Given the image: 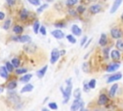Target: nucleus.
Returning a JSON list of instances; mask_svg holds the SVG:
<instances>
[{
  "mask_svg": "<svg viewBox=\"0 0 123 111\" xmlns=\"http://www.w3.org/2000/svg\"><path fill=\"white\" fill-rule=\"evenodd\" d=\"M65 89L63 87H61V91L63 95V103H66L68 100H69V97H70V95H71V90H72V84H71V79H67L65 81Z\"/></svg>",
  "mask_w": 123,
  "mask_h": 111,
  "instance_id": "nucleus-1",
  "label": "nucleus"
},
{
  "mask_svg": "<svg viewBox=\"0 0 123 111\" xmlns=\"http://www.w3.org/2000/svg\"><path fill=\"white\" fill-rule=\"evenodd\" d=\"M82 106H83V101L80 98H75V100L73 101V103L71 105V110H73V111L78 110V109L82 108Z\"/></svg>",
  "mask_w": 123,
  "mask_h": 111,
  "instance_id": "nucleus-2",
  "label": "nucleus"
},
{
  "mask_svg": "<svg viewBox=\"0 0 123 111\" xmlns=\"http://www.w3.org/2000/svg\"><path fill=\"white\" fill-rule=\"evenodd\" d=\"M60 54L61 53L59 52L58 49H53L52 52H51V60H50V62L52 64H55L58 61V59L60 58Z\"/></svg>",
  "mask_w": 123,
  "mask_h": 111,
  "instance_id": "nucleus-3",
  "label": "nucleus"
},
{
  "mask_svg": "<svg viewBox=\"0 0 123 111\" xmlns=\"http://www.w3.org/2000/svg\"><path fill=\"white\" fill-rule=\"evenodd\" d=\"M111 37L114 38V39H119L122 34H121V31H120L119 29H117V28H112V29L111 30Z\"/></svg>",
  "mask_w": 123,
  "mask_h": 111,
  "instance_id": "nucleus-4",
  "label": "nucleus"
},
{
  "mask_svg": "<svg viewBox=\"0 0 123 111\" xmlns=\"http://www.w3.org/2000/svg\"><path fill=\"white\" fill-rule=\"evenodd\" d=\"M13 40H16L20 42H31V37L29 36H26V35H23V36H20L18 38H12Z\"/></svg>",
  "mask_w": 123,
  "mask_h": 111,
  "instance_id": "nucleus-5",
  "label": "nucleus"
},
{
  "mask_svg": "<svg viewBox=\"0 0 123 111\" xmlns=\"http://www.w3.org/2000/svg\"><path fill=\"white\" fill-rule=\"evenodd\" d=\"M24 49H25V51H27L28 53H33V52H35V51H36L37 46H36L34 43L30 42L29 44H27V45H25V46H24Z\"/></svg>",
  "mask_w": 123,
  "mask_h": 111,
  "instance_id": "nucleus-6",
  "label": "nucleus"
},
{
  "mask_svg": "<svg viewBox=\"0 0 123 111\" xmlns=\"http://www.w3.org/2000/svg\"><path fill=\"white\" fill-rule=\"evenodd\" d=\"M121 77H122V74H121V73H115V74H112V75H111V76L108 78L107 82H108V83H111V82H113V81L119 80Z\"/></svg>",
  "mask_w": 123,
  "mask_h": 111,
  "instance_id": "nucleus-7",
  "label": "nucleus"
},
{
  "mask_svg": "<svg viewBox=\"0 0 123 111\" xmlns=\"http://www.w3.org/2000/svg\"><path fill=\"white\" fill-rule=\"evenodd\" d=\"M119 67H120V65H119L118 63H111V64H110V65L108 66L107 71H109V72L114 71V70H116L117 69H119Z\"/></svg>",
  "mask_w": 123,
  "mask_h": 111,
  "instance_id": "nucleus-8",
  "label": "nucleus"
},
{
  "mask_svg": "<svg viewBox=\"0 0 123 111\" xmlns=\"http://www.w3.org/2000/svg\"><path fill=\"white\" fill-rule=\"evenodd\" d=\"M52 36L53 37H55L56 39H62L63 37H64V34L61 31V30H54V31H52Z\"/></svg>",
  "mask_w": 123,
  "mask_h": 111,
  "instance_id": "nucleus-9",
  "label": "nucleus"
},
{
  "mask_svg": "<svg viewBox=\"0 0 123 111\" xmlns=\"http://www.w3.org/2000/svg\"><path fill=\"white\" fill-rule=\"evenodd\" d=\"M121 2H122V0H115V1H114L113 5H112V7H111V14H113V13L116 12V10L119 8Z\"/></svg>",
  "mask_w": 123,
  "mask_h": 111,
  "instance_id": "nucleus-10",
  "label": "nucleus"
},
{
  "mask_svg": "<svg viewBox=\"0 0 123 111\" xmlns=\"http://www.w3.org/2000/svg\"><path fill=\"white\" fill-rule=\"evenodd\" d=\"M107 101H108V97H107V96L104 95V94L100 95L99 99H98V104H99V105H104V104L107 103Z\"/></svg>",
  "mask_w": 123,
  "mask_h": 111,
  "instance_id": "nucleus-11",
  "label": "nucleus"
},
{
  "mask_svg": "<svg viewBox=\"0 0 123 111\" xmlns=\"http://www.w3.org/2000/svg\"><path fill=\"white\" fill-rule=\"evenodd\" d=\"M71 31H72V33H73L74 35H76V36H80V35L82 34L81 28H80L79 26H77V25H73V26L71 27Z\"/></svg>",
  "mask_w": 123,
  "mask_h": 111,
  "instance_id": "nucleus-12",
  "label": "nucleus"
},
{
  "mask_svg": "<svg viewBox=\"0 0 123 111\" xmlns=\"http://www.w3.org/2000/svg\"><path fill=\"white\" fill-rule=\"evenodd\" d=\"M47 69H48V66H47V65H46V66H44L42 69H38V70L37 71V75L39 78L43 77V76H44V74H45V72H46V70H47Z\"/></svg>",
  "mask_w": 123,
  "mask_h": 111,
  "instance_id": "nucleus-13",
  "label": "nucleus"
},
{
  "mask_svg": "<svg viewBox=\"0 0 123 111\" xmlns=\"http://www.w3.org/2000/svg\"><path fill=\"white\" fill-rule=\"evenodd\" d=\"M89 11L92 14H97V13H99L101 11V6L100 5H93V6H91L89 8Z\"/></svg>",
  "mask_w": 123,
  "mask_h": 111,
  "instance_id": "nucleus-14",
  "label": "nucleus"
},
{
  "mask_svg": "<svg viewBox=\"0 0 123 111\" xmlns=\"http://www.w3.org/2000/svg\"><path fill=\"white\" fill-rule=\"evenodd\" d=\"M8 69L6 67H0V76L3 78H7L8 77Z\"/></svg>",
  "mask_w": 123,
  "mask_h": 111,
  "instance_id": "nucleus-15",
  "label": "nucleus"
},
{
  "mask_svg": "<svg viewBox=\"0 0 123 111\" xmlns=\"http://www.w3.org/2000/svg\"><path fill=\"white\" fill-rule=\"evenodd\" d=\"M33 88H34V86L32 85V84H27V85H25L22 89H21V93H26V92H31L32 90H33Z\"/></svg>",
  "mask_w": 123,
  "mask_h": 111,
  "instance_id": "nucleus-16",
  "label": "nucleus"
},
{
  "mask_svg": "<svg viewBox=\"0 0 123 111\" xmlns=\"http://www.w3.org/2000/svg\"><path fill=\"white\" fill-rule=\"evenodd\" d=\"M106 43H107V36H106V34H102L100 37V40H99V44L104 46V45H106Z\"/></svg>",
  "mask_w": 123,
  "mask_h": 111,
  "instance_id": "nucleus-17",
  "label": "nucleus"
},
{
  "mask_svg": "<svg viewBox=\"0 0 123 111\" xmlns=\"http://www.w3.org/2000/svg\"><path fill=\"white\" fill-rule=\"evenodd\" d=\"M111 58L113 60H118L120 58V53H119L118 50H112L111 52Z\"/></svg>",
  "mask_w": 123,
  "mask_h": 111,
  "instance_id": "nucleus-18",
  "label": "nucleus"
},
{
  "mask_svg": "<svg viewBox=\"0 0 123 111\" xmlns=\"http://www.w3.org/2000/svg\"><path fill=\"white\" fill-rule=\"evenodd\" d=\"M117 87H118L117 84H113L111 86V88L110 89V97H114L115 96V92L117 90Z\"/></svg>",
  "mask_w": 123,
  "mask_h": 111,
  "instance_id": "nucleus-19",
  "label": "nucleus"
},
{
  "mask_svg": "<svg viewBox=\"0 0 123 111\" xmlns=\"http://www.w3.org/2000/svg\"><path fill=\"white\" fill-rule=\"evenodd\" d=\"M15 87H16V82L15 81H11L7 85V88L9 90H13V89H15Z\"/></svg>",
  "mask_w": 123,
  "mask_h": 111,
  "instance_id": "nucleus-20",
  "label": "nucleus"
},
{
  "mask_svg": "<svg viewBox=\"0 0 123 111\" xmlns=\"http://www.w3.org/2000/svg\"><path fill=\"white\" fill-rule=\"evenodd\" d=\"M27 16H28V12H27V10H22L21 12H20V19H26L27 18Z\"/></svg>",
  "mask_w": 123,
  "mask_h": 111,
  "instance_id": "nucleus-21",
  "label": "nucleus"
},
{
  "mask_svg": "<svg viewBox=\"0 0 123 111\" xmlns=\"http://www.w3.org/2000/svg\"><path fill=\"white\" fill-rule=\"evenodd\" d=\"M22 31H23V29H22V27L19 26V25H15V26L13 27V32H14L15 34H21Z\"/></svg>",
  "mask_w": 123,
  "mask_h": 111,
  "instance_id": "nucleus-22",
  "label": "nucleus"
},
{
  "mask_svg": "<svg viewBox=\"0 0 123 111\" xmlns=\"http://www.w3.org/2000/svg\"><path fill=\"white\" fill-rule=\"evenodd\" d=\"M31 78H32V74H25V75H23V76L21 77L20 80H21L22 82H25V83H26V82H28Z\"/></svg>",
  "mask_w": 123,
  "mask_h": 111,
  "instance_id": "nucleus-23",
  "label": "nucleus"
},
{
  "mask_svg": "<svg viewBox=\"0 0 123 111\" xmlns=\"http://www.w3.org/2000/svg\"><path fill=\"white\" fill-rule=\"evenodd\" d=\"M116 48L119 49V50H123V41L122 40H118L116 42Z\"/></svg>",
  "mask_w": 123,
  "mask_h": 111,
  "instance_id": "nucleus-24",
  "label": "nucleus"
},
{
  "mask_svg": "<svg viewBox=\"0 0 123 111\" xmlns=\"http://www.w3.org/2000/svg\"><path fill=\"white\" fill-rule=\"evenodd\" d=\"M39 28H40L39 22H38V21H36V22L34 23V32H35L36 34H37V33H38V30H39Z\"/></svg>",
  "mask_w": 123,
  "mask_h": 111,
  "instance_id": "nucleus-25",
  "label": "nucleus"
},
{
  "mask_svg": "<svg viewBox=\"0 0 123 111\" xmlns=\"http://www.w3.org/2000/svg\"><path fill=\"white\" fill-rule=\"evenodd\" d=\"M12 64L13 65V67L17 68V67L20 65V61H19V59H18V58H13V59L12 60Z\"/></svg>",
  "mask_w": 123,
  "mask_h": 111,
  "instance_id": "nucleus-26",
  "label": "nucleus"
},
{
  "mask_svg": "<svg viewBox=\"0 0 123 111\" xmlns=\"http://www.w3.org/2000/svg\"><path fill=\"white\" fill-rule=\"evenodd\" d=\"M6 68H7V69L9 70V72H11V71H12V69H13V65H12V63H10V62H7V63H6Z\"/></svg>",
  "mask_w": 123,
  "mask_h": 111,
  "instance_id": "nucleus-27",
  "label": "nucleus"
},
{
  "mask_svg": "<svg viewBox=\"0 0 123 111\" xmlns=\"http://www.w3.org/2000/svg\"><path fill=\"white\" fill-rule=\"evenodd\" d=\"M66 38H67V40H68L71 43H75V42H76V39H75L72 35H67V36H66Z\"/></svg>",
  "mask_w": 123,
  "mask_h": 111,
  "instance_id": "nucleus-28",
  "label": "nucleus"
},
{
  "mask_svg": "<svg viewBox=\"0 0 123 111\" xmlns=\"http://www.w3.org/2000/svg\"><path fill=\"white\" fill-rule=\"evenodd\" d=\"M74 97H75V98H80V97H81V90L80 89H76L74 91Z\"/></svg>",
  "mask_w": 123,
  "mask_h": 111,
  "instance_id": "nucleus-29",
  "label": "nucleus"
},
{
  "mask_svg": "<svg viewBox=\"0 0 123 111\" xmlns=\"http://www.w3.org/2000/svg\"><path fill=\"white\" fill-rule=\"evenodd\" d=\"M95 84H96V80H95V79H91V80L88 82V85H89V88H90V89L95 88Z\"/></svg>",
  "mask_w": 123,
  "mask_h": 111,
  "instance_id": "nucleus-30",
  "label": "nucleus"
},
{
  "mask_svg": "<svg viewBox=\"0 0 123 111\" xmlns=\"http://www.w3.org/2000/svg\"><path fill=\"white\" fill-rule=\"evenodd\" d=\"M29 3H31L32 5H35V6H39L40 5V1L39 0H28Z\"/></svg>",
  "mask_w": 123,
  "mask_h": 111,
  "instance_id": "nucleus-31",
  "label": "nucleus"
},
{
  "mask_svg": "<svg viewBox=\"0 0 123 111\" xmlns=\"http://www.w3.org/2000/svg\"><path fill=\"white\" fill-rule=\"evenodd\" d=\"M48 7V5L47 4H44V5H42V6H40L39 8H37V14H39V13H41L44 9H46Z\"/></svg>",
  "mask_w": 123,
  "mask_h": 111,
  "instance_id": "nucleus-32",
  "label": "nucleus"
},
{
  "mask_svg": "<svg viewBox=\"0 0 123 111\" xmlns=\"http://www.w3.org/2000/svg\"><path fill=\"white\" fill-rule=\"evenodd\" d=\"M10 24H11V19H8V20H6V22L4 23V26H3V28H4L5 30L9 29V27H10Z\"/></svg>",
  "mask_w": 123,
  "mask_h": 111,
  "instance_id": "nucleus-33",
  "label": "nucleus"
},
{
  "mask_svg": "<svg viewBox=\"0 0 123 111\" xmlns=\"http://www.w3.org/2000/svg\"><path fill=\"white\" fill-rule=\"evenodd\" d=\"M26 71H27L26 69H17L15 70V72H16L17 74H22V73H25Z\"/></svg>",
  "mask_w": 123,
  "mask_h": 111,
  "instance_id": "nucleus-34",
  "label": "nucleus"
},
{
  "mask_svg": "<svg viewBox=\"0 0 123 111\" xmlns=\"http://www.w3.org/2000/svg\"><path fill=\"white\" fill-rule=\"evenodd\" d=\"M48 105H49V108L51 109H58V105L56 104V102H50L48 103Z\"/></svg>",
  "mask_w": 123,
  "mask_h": 111,
  "instance_id": "nucleus-35",
  "label": "nucleus"
},
{
  "mask_svg": "<svg viewBox=\"0 0 123 111\" xmlns=\"http://www.w3.org/2000/svg\"><path fill=\"white\" fill-rule=\"evenodd\" d=\"M77 3V0H67L66 1V4L68 5V6H73V5H75Z\"/></svg>",
  "mask_w": 123,
  "mask_h": 111,
  "instance_id": "nucleus-36",
  "label": "nucleus"
},
{
  "mask_svg": "<svg viewBox=\"0 0 123 111\" xmlns=\"http://www.w3.org/2000/svg\"><path fill=\"white\" fill-rule=\"evenodd\" d=\"M87 66H88V64H86V63H85L84 65H83V70L85 71V72H88V68H87Z\"/></svg>",
  "mask_w": 123,
  "mask_h": 111,
  "instance_id": "nucleus-37",
  "label": "nucleus"
},
{
  "mask_svg": "<svg viewBox=\"0 0 123 111\" xmlns=\"http://www.w3.org/2000/svg\"><path fill=\"white\" fill-rule=\"evenodd\" d=\"M39 32H40L42 35H46V30H45V27H44V26H40V28H39Z\"/></svg>",
  "mask_w": 123,
  "mask_h": 111,
  "instance_id": "nucleus-38",
  "label": "nucleus"
},
{
  "mask_svg": "<svg viewBox=\"0 0 123 111\" xmlns=\"http://www.w3.org/2000/svg\"><path fill=\"white\" fill-rule=\"evenodd\" d=\"M84 11H85V7H83V6H79L77 8V12L78 13H83Z\"/></svg>",
  "mask_w": 123,
  "mask_h": 111,
  "instance_id": "nucleus-39",
  "label": "nucleus"
},
{
  "mask_svg": "<svg viewBox=\"0 0 123 111\" xmlns=\"http://www.w3.org/2000/svg\"><path fill=\"white\" fill-rule=\"evenodd\" d=\"M84 90H85V92H88V90H89V85L86 84V83H84Z\"/></svg>",
  "mask_w": 123,
  "mask_h": 111,
  "instance_id": "nucleus-40",
  "label": "nucleus"
},
{
  "mask_svg": "<svg viewBox=\"0 0 123 111\" xmlns=\"http://www.w3.org/2000/svg\"><path fill=\"white\" fill-rule=\"evenodd\" d=\"M86 40H87V38H86V36H85V37H84V38L82 39V42H81V45H82V46H83V45L85 44V42H86Z\"/></svg>",
  "mask_w": 123,
  "mask_h": 111,
  "instance_id": "nucleus-41",
  "label": "nucleus"
},
{
  "mask_svg": "<svg viewBox=\"0 0 123 111\" xmlns=\"http://www.w3.org/2000/svg\"><path fill=\"white\" fill-rule=\"evenodd\" d=\"M103 52H104V54H105V58H108V53H109V48H105V49L103 50Z\"/></svg>",
  "mask_w": 123,
  "mask_h": 111,
  "instance_id": "nucleus-42",
  "label": "nucleus"
},
{
  "mask_svg": "<svg viewBox=\"0 0 123 111\" xmlns=\"http://www.w3.org/2000/svg\"><path fill=\"white\" fill-rule=\"evenodd\" d=\"M8 2L9 5H14L15 4V0H6Z\"/></svg>",
  "mask_w": 123,
  "mask_h": 111,
  "instance_id": "nucleus-43",
  "label": "nucleus"
},
{
  "mask_svg": "<svg viewBox=\"0 0 123 111\" xmlns=\"http://www.w3.org/2000/svg\"><path fill=\"white\" fill-rule=\"evenodd\" d=\"M4 18H5V14L3 12H0V20H2Z\"/></svg>",
  "mask_w": 123,
  "mask_h": 111,
  "instance_id": "nucleus-44",
  "label": "nucleus"
},
{
  "mask_svg": "<svg viewBox=\"0 0 123 111\" xmlns=\"http://www.w3.org/2000/svg\"><path fill=\"white\" fill-rule=\"evenodd\" d=\"M55 26H56V27H63L64 24H63V23H56Z\"/></svg>",
  "mask_w": 123,
  "mask_h": 111,
  "instance_id": "nucleus-45",
  "label": "nucleus"
},
{
  "mask_svg": "<svg viewBox=\"0 0 123 111\" xmlns=\"http://www.w3.org/2000/svg\"><path fill=\"white\" fill-rule=\"evenodd\" d=\"M91 40H92V39H90V40H89V41H88V42H86V45H85V47H86V46H87V45H88V44H89V42H91Z\"/></svg>",
  "mask_w": 123,
  "mask_h": 111,
  "instance_id": "nucleus-46",
  "label": "nucleus"
},
{
  "mask_svg": "<svg viewBox=\"0 0 123 111\" xmlns=\"http://www.w3.org/2000/svg\"><path fill=\"white\" fill-rule=\"evenodd\" d=\"M121 19H122V21H123V14H122V15H121Z\"/></svg>",
  "mask_w": 123,
  "mask_h": 111,
  "instance_id": "nucleus-47",
  "label": "nucleus"
},
{
  "mask_svg": "<svg viewBox=\"0 0 123 111\" xmlns=\"http://www.w3.org/2000/svg\"><path fill=\"white\" fill-rule=\"evenodd\" d=\"M2 91H3V89H0V93H1V92H2Z\"/></svg>",
  "mask_w": 123,
  "mask_h": 111,
  "instance_id": "nucleus-48",
  "label": "nucleus"
}]
</instances>
